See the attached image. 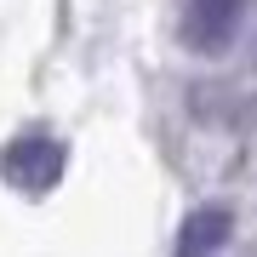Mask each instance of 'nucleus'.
<instances>
[{
	"instance_id": "1",
	"label": "nucleus",
	"mask_w": 257,
	"mask_h": 257,
	"mask_svg": "<svg viewBox=\"0 0 257 257\" xmlns=\"http://www.w3.org/2000/svg\"><path fill=\"white\" fill-rule=\"evenodd\" d=\"M0 177H6L12 189H23V194H46L57 177H63V143L57 138H18V143H6L0 149Z\"/></svg>"
},
{
	"instance_id": "2",
	"label": "nucleus",
	"mask_w": 257,
	"mask_h": 257,
	"mask_svg": "<svg viewBox=\"0 0 257 257\" xmlns=\"http://www.w3.org/2000/svg\"><path fill=\"white\" fill-rule=\"evenodd\" d=\"M234 234V211L229 206H194L177 229V251L172 257H217Z\"/></svg>"
},
{
	"instance_id": "3",
	"label": "nucleus",
	"mask_w": 257,
	"mask_h": 257,
	"mask_svg": "<svg viewBox=\"0 0 257 257\" xmlns=\"http://www.w3.org/2000/svg\"><path fill=\"white\" fill-rule=\"evenodd\" d=\"M240 18V0H189V18H183V40L200 52H217L223 40L234 35Z\"/></svg>"
}]
</instances>
